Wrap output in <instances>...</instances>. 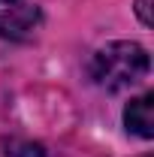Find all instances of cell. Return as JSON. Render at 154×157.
Segmentation results:
<instances>
[{
  "label": "cell",
  "instance_id": "cell-6",
  "mask_svg": "<svg viewBox=\"0 0 154 157\" xmlns=\"http://www.w3.org/2000/svg\"><path fill=\"white\" fill-rule=\"evenodd\" d=\"M6 3H12V0H6Z\"/></svg>",
  "mask_w": 154,
  "mask_h": 157
},
{
  "label": "cell",
  "instance_id": "cell-3",
  "mask_svg": "<svg viewBox=\"0 0 154 157\" xmlns=\"http://www.w3.org/2000/svg\"><path fill=\"white\" fill-rule=\"evenodd\" d=\"M124 124H127L130 133H136L142 139L154 136V97L151 94H142V97L130 100V106L124 109Z\"/></svg>",
  "mask_w": 154,
  "mask_h": 157
},
{
  "label": "cell",
  "instance_id": "cell-2",
  "mask_svg": "<svg viewBox=\"0 0 154 157\" xmlns=\"http://www.w3.org/2000/svg\"><path fill=\"white\" fill-rule=\"evenodd\" d=\"M39 21H42V15L37 6H12L9 12L0 15V33L6 39H27L33 36Z\"/></svg>",
  "mask_w": 154,
  "mask_h": 157
},
{
  "label": "cell",
  "instance_id": "cell-5",
  "mask_svg": "<svg viewBox=\"0 0 154 157\" xmlns=\"http://www.w3.org/2000/svg\"><path fill=\"white\" fill-rule=\"evenodd\" d=\"M148 3H151V0H136V12H139L142 24H151V12H148Z\"/></svg>",
  "mask_w": 154,
  "mask_h": 157
},
{
  "label": "cell",
  "instance_id": "cell-4",
  "mask_svg": "<svg viewBox=\"0 0 154 157\" xmlns=\"http://www.w3.org/2000/svg\"><path fill=\"white\" fill-rule=\"evenodd\" d=\"M6 157H45L39 142H21V139H9L6 145Z\"/></svg>",
  "mask_w": 154,
  "mask_h": 157
},
{
  "label": "cell",
  "instance_id": "cell-1",
  "mask_svg": "<svg viewBox=\"0 0 154 157\" xmlns=\"http://www.w3.org/2000/svg\"><path fill=\"white\" fill-rule=\"evenodd\" d=\"M148 52L136 42H109L91 60V78L106 91H124L148 76Z\"/></svg>",
  "mask_w": 154,
  "mask_h": 157
}]
</instances>
